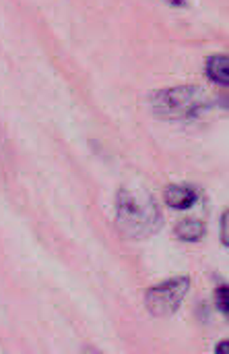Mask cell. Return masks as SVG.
<instances>
[{"label":"cell","mask_w":229,"mask_h":354,"mask_svg":"<svg viewBox=\"0 0 229 354\" xmlns=\"http://www.w3.org/2000/svg\"><path fill=\"white\" fill-rule=\"evenodd\" d=\"M163 224L161 209L153 195L122 187L116 195V226L135 241L149 239L159 232Z\"/></svg>","instance_id":"obj_1"},{"label":"cell","mask_w":229,"mask_h":354,"mask_svg":"<svg viewBox=\"0 0 229 354\" xmlns=\"http://www.w3.org/2000/svg\"><path fill=\"white\" fill-rule=\"evenodd\" d=\"M149 104L159 118L178 122L197 120L211 108L207 93L197 85L163 87L149 97Z\"/></svg>","instance_id":"obj_2"},{"label":"cell","mask_w":229,"mask_h":354,"mask_svg":"<svg viewBox=\"0 0 229 354\" xmlns=\"http://www.w3.org/2000/svg\"><path fill=\"white\" fill-rule=\"evenodd\" d=\"M192 280L188 276H176L170 280H163L155 286H151L145 292V307L155 317H170L174 315L184 299L190 292Z\"/></svg>","instance_id":"obj_3"},{"label":"cell","mask_w":229,"mask_h":354,"mask_svg":"<svg viewBox=\"0 0 229 354\" xmlns=\"http://www.w3.org/2000/svg\"><path fill=\"white\" fill-rule=\"evenodd\" d=\"M163 197L172 209H190L199 201V191L192 185H170Z\"/></svg>","instance_id":"obj_4"},{"label":"cell","mask_w":229,"mask_h":354,"mask_svg":"<svg viewBox=\"0 0 229 354\" xmlns=\"http://www.w3.org/2000/svg\"><path fill=\"white\" fill-rule=\"evenodd\" d=\"M205 73L207 77L221 87L229 85V60L228 54H211L205 62Z\"/></svg>","instance_id":"obj_5"},{"label":"cell","mask_w":229,"mask_h":354,"mask_svg":"<svg viewBox=\"0 0 229 354\" xmlns=\"http://www.w3.org/2000/svg\"><path fill=\"white\" fill-rule=\"evenodd\" d=\"M174 234H176V239H180L184 243H199L207 234V228L201 220L184 218V220H178V224L174 226Z\"/></svg>","instance_id":"obj_6"},{"label":"cell","mask_w":229,"mask_h":354,"mask_svg":"<svg viewBox=\"0 0 229 354\" xmlns=\"http://www.w3.org/2000/svg\"><path fill=\"white\" fill-rule=\"evenodd\" d=\"M215 305H217V309L228 317L229 315V301H228V286L226 284H221V286H217V290H215Z\"/></svg>","instance_id":"obj_7"},{"label":"cell","mask_w":229,"mask_h":354,"mask_svg":"<svg viewBox=\"0 0 229 354\" xmlns=\"http://www.w3.org/2000/svg\"><path fill=\"white\" fill-rule=\"evenodd\" d=\"M221 243H223V247H228L229 245V234H228V212H223L221 214Z\"/></svg>","instance_id":"obj_8"},{"label":"cell","mask_w":229,"mask_h":354,"mask_svg":"<svg viewBox=\"0 0 229 354\" xmlns=\"http://www.w3.org/2000/svg\"><path fill=\"white\" fill-rule=\"evenodd\" d=\"M161 2H166L168 6H174V8H184V6H188V0H161Z\"/></svg>","instance_id":"obj_9"},{"label":"cell","mask_w":229,"mask_h":354,"mask_svg":"<svg viewBox=\"0 0 229 354\" xmlns=\"http://www.w3.org/2000/svg\"><path fill=\"white\" fill-rule=\"evenodd\" d=\"M6 153V141H4V133L0 131V156Z\"/></svg>","instance_id":"obj_10"},{"label":"cell","mask_w":229,"mask_h":354,"mask_svg":"<svg viewBox=\"0 0 229 354\" xmlns=\"http://www.w3.org/2000/svg\"><path fill=\"white\" fill-rule=\"evenodd\" d=\"M223 346H226V342H219V344L215 346V351H223Z\"/></svg>","instance_id":"obj_11"}]
</instances>
